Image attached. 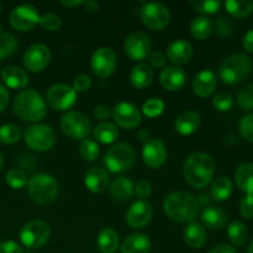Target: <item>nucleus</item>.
Wrapping results in <instances>:
<instances>
[{
    "mask_svg": "<svg viewBox=\"0 0 253 253\" xmlns=\"http://www.w3.org/2000/svg\"><path fill=\"white\" fill-rule=\"evenodd\" d=\"M215 161L205 152H194L185 160L183 174L185 180L194 188H204L212 180Z\"/></svg>",
    "mask_w": 253,
    "mask_h": 253,
    "instance_id": "obj_1",
    "label": "nucleus"
},
{
    "mask_svg": "<svg viewBox=\"0 0 253 253\" xmlns=\"http://www.w3.org/2000/svg\"><path fill=\"white\" fill-rule=\"evenodd\" d=\"M163 209L167 216L173 221L193 222L199 214L200 205L189 193L175 192L166 198Z\"/></svg>",
    "mask_w": 253,
    "mask_h": 253,
    "instance_id": "obj_2",
    "label": "nucleus"
},
{
    "mask_svg": "<svg viewBox=\"0 0 253 253\" xmlns=\"http://www.w3.org/2000/svg\"><path fill=\"white\" fill-rule=\"evenodd\" d=\"M14 111L21 120L37 123L46 116V100L34 89H24L14 99Z\"/></svg>",
    "mask_w": 253,
    "mask_h": 253,
    "instance_id": "obj_3",
    "label": "nucleus"
},
{
    "mask_svg": "<svg viewBox=\"0 0 253 253\" xmlns=\"http://www.w3.org/2000/svg\"><path fill=\"white\" fill-rule=\"evenodd\" d=\"M27 192L32 202L36 204L49 205L58 195V183L51 174L40 173L29 179Z\"/></svg>",
    "mask_w": 253,
    "mask_h": 253,
    "instance_id": "obj_4",
    "label": "nucleus"
},
{
    "mask_svg": "<svg viewBox=\"0 0 253 253\" xmlns=\"http://www.w3.org/2000/svg\"><path fill=\"white\" fill-rule=\"evenodd\" d=\"M252 71V61L244 53H234L225 58L220 66V78L226 84H237L250 76Z\"/></svg>",
    "mask_w": 253,
    "mask_h": 253,
    "instance_id": "obj_5",
    "label": "nucleus"
},
{
    "mask_svg": "<svg viewBox=\"0 0 253 253\" xmlns=\"http://www.w3.org/2000/svg\"><path fill=\"white\" fill-rule=\"evenodd\" d=\"M136 155L133 148L127 143H116L111 146L105 153L104 163L113 173L127 172L135 163Z\"/></svg>",
    "mask_w": 253,
    "mask_h": 253,
    "instance_id": "obj_6",
    "label": "nucleus"
},
{
    "mask_svg": "<svg viewBox=\"0 0 253 253\" xmlns=\"http://www.w3.org/2000/svg\"><path fill=\"white\" fill-rule=\"evenodd\" d=\"M24 140L31 150L37 152H46L51 150L56 143V133L49 125L35 124L26 128Z\"/></svg>",
    "mask_w": 253,
    "mask_h": 253,
    "instance_id": "obj_7",
    "label": "nucleus"
},
{
    "mask_svg": "<svg viewBox=\"0 0 253 253\" xmlns=\"http://www.w3.org/2000/svg\"><path fill=\"white\" fill-rule=\"evenodd\" d=\"M61 128L72 140H84L90 133L91 124L88 116L81 111H68L61 119Z\"/></svg>",
    "mask_w": 253,
    "mask_h": 253,
    "instance_id": "obj_8",
    "label": "nucleus"
},
{
    "mask_svg": "<svg viewBox=\"0 0 253 253\" xmlns=\"http://www.w3.org/2000/svg\"><path fill=\"white\" fill-rule=\"evenodd\" d=\"M140 19L150 30L161 31L169 24L170 12L161 2H146L140 9Z\"/></svg>",
    "mask_w": 253,
    "mask_h": 253,
    "instance_id": "obj_9",
    "label": "nucleus"
},
{
    "mask_svg": "<svg viewBox=\"0 0 253 253\" xmlns=\"http://www.w3.org/2000/svg\"><path fill=\"white\" fill-rule=\"evenodd\" d=\"M51 236V229L41 220H32L25 224L20 231L22 245L29 249H40L47 244Z\"/></svg>",
    "mask_w": 253,
    "mask_h": 253,
    "instance_id": "obj_10",
    "label": "nucleus"
},
{
    "mask_svg": "<svg viewBox=\"0 0 253 253\" xmlns=\"http://www.w3.org/2000/svg\"><path fill=\"white\" fill-rule=\"evenodd\" d=\"M125 53L131 61L141 62L143 59L148 58L152 51V44H151L150 37L141 31H133L125 39L124 43Z\"/></svg>",
    "mask_w": 253,
    "mask_h": 253,
    "instance_id": "obj_11",
    "label": "nucleus"
},
{
    "mask_svg": "<svg viewBox=\"0 0 253 253\" xmlns=\"http://www.w3.org/2000/svg\"><path fill=\"white\" fill-rule=\"evenodd\" d=\"M10 25L20 32H26L34 29L40 22V14L32 5L24 4L14 7L10 12Z\"/></svg>",
    "mask_w": 253,
    "mask_h": 253,
    "instance_id": "obj_12",
    "label": "nucleus"
},
{
    "mask_svg": "<svg viewBox=\"0 0 253 253\" xmlns=\"http://www.w3.org/2000/svg\"><path fill=\"white\" fill-rule=\"evenodd\" d=\"M118 64L116 54L110 47H100L93 53L90 67L93 73L99 78H108L114 73Z\"/></svg>",
    "mask_w": 253,
    "mask_h": 253,
    "instance_id": "obj_13",
    "label": "nucleus"
},
{
    "mask_svg": "<svg viewBox=\"0 0 253 253\" xmlns=\"http://www.w3.org/2000/svg\"><path fill=\"white\" fill-rule=\"evenodd\" d=\"M46 100L54 110L64 111L76 104L77 93L67 84H54L47 90Z\"/></svg>",
    "mask_w": 253,
    "mask_h": 253,
    "instance_id": "obj_14",
    "label": "nucleus"
},
{
    "mask_svg": "<svg viewBox=\"0 0 253 253\" xmlns=\"http://www.w3.org/2000/svg\"><path fill=\"white\" fill-rule=\"evenodd\" d=\"M51 57V51L48 47L42 43H36L30 46L25 51L22 62L27 71L32 73H39L48 66Z\"/></svg>",
    "mask_w": 253,
    "mask_h": 253,
    "instance_id": "obj_15",
    "label": "nucleus"
},
{
    "mask_svg": "<svg viewBox=\"0 0 253 253\" xmlns=\"http://www.w3.org/2000/svg\"><path fill=\"white\" fill-rule=\"evenodd\" d=\"M111 118L116 124L126 130H132L137 127L142 120L137 106L131 103H119L111 109Z\"/></svg>",
    "mask_w": 253,
    "mask_h": 253,
    "instance_id": "obj_16",
    "label": "nucleus"
},
{
    "mask_svg": "<svg viewBox=\"0 0 253 253\" xmlns=\"http://www.w3.org/2000/svg\"><path fill=\"white\" fill-rule=\"evenodd\" d=\"M142 160L147 167L157 169L167 160V148L158 138H148L142 147Z\"/></svg>",
    "mask_w": 253,
    "mask_h": 253,
    "instance_id": "obj_17",
    "label": "nucleus"
},
{
    "mask_svg": "<svg viewBox=\"0 0 253 253\" xmlns=\"http://www.w3.org/2000/svg\"><path fill=\"white\" fill-rule=\"evenodd\" d=\"M153 208L147 200L135 202L126 212V222L132 229H142L151 221Z\"/></svg>",
    "mask_w": 253,
    "mask_h": 253,
    "instance_id": "obj_18",
    "label": "nucleus"
},
{
    "mask_svg": "<svg viewBox=\"0 0 253 253\" xmlns=\"http://www.w3.org/2000/svg\"><path fill=\"white\" fill-rule=\"evenodd\" d=\"M161 85L168 91H177L183 88L187 82V74L180 67H166L160 76Z\"/></svg>",
    "mask_w": 253,
    "mask_h": 253,
    "instance_id": "obj_19",
    "label": "nucleus"
},
{
    "mask_svg": "<svg viewBox=\"0 0 253 253\" xmlns=\"http://www.w3.org/2000/svg\"><path fill=\"white\" fill-rule=\"evenodd\" d=\"M193 46L185 40H175L168 46L167 48V59L172 62L175 66H182L187 64L192 59Z\"/></svg>",
    "mask_w": 253,
    "mask_h": 253,
    "instance_id": "obj_20",
    "label": "nucleus"
},
{
    "mask_svg": "<svg viewBox=\"0 0 253 253\" xmlns=\"http://www.w3.org/2000/svg\"><path fill=\"white\" fill-rule=\"evenodd\" d=\"M217 85L216 76L210 69L199 72L193 79V91L200 98H208L215 91Z\"/></svg>",
    "mask_w": 253,
    "mask_h": 253,
    "instance_id": "obj_21",
    "label": "nucleus"
},
{
    "mask_svg": "<svg viewBox=\"0 0 253 253\" xmlns=\"http://www.w3.org/2000/svg\"><path fill=\"white\" fill-rule=\"evenodd\" d=\"M202 118L199 113L194 110H187L180 113L174 121V128L179 135L189 136L199 128Z\"/></svg>",
    "mask_w": 253,
    "mask_h": 253,
    "instance_id": "obj_22",
    "label": "nucleus"
},
{
    "mask_svg": "<svg viewBox=\"0 0 253 253\" xmlns=\"http://www.w3.org/2000/svg\"><path fill=\"white\" fill-rule=\"evenodd\" d=\"M84 184L91 193H103L110 184V178L103 168H91L84 177Z\"/></svg>",
    "mask_w": 253,
    "mask_h": 253,
    "instance_id": "obj_23",
    "label": "nucleus"
},
{
    "mask_svg": "<svg viewBox=\"0 0 253 253\" xmlns=\"http://www.w3.org/2000/svg\"><path fill=\"white\" fill-rule=\"evenodd\" d=\"M1 79L10 89H24L29 84V76L17 66H7L1 71Z\"/></svg>",
    "mask_w": 253,
    "mask_h": 253,
    "instance_id": "obj_24",
    "label": "nucleus"
},
{
    "mask_svg": "<svg viewBox=\"0 0 253 253\" xmlns=\"http://www.w3.org/2000/svg\"><path fill=\"white\" fill-rule=\"evenodd\" d=\"M110 195L116 202H127L131 199L135 192V185L130 178L119 177L110 184Z\"/></svg>",
    "mask_w": 253,
    "mask_h": 253,
    "instance_id": "obj_25",
    "label": "nucleus"
},
{
    "mask_svg": "<svg viewBox=\"0 0 253 253\" xmlns=\"http://www.w3.org/2000/svg\"><path fill=\"white\" fill-rule=\"evenodd\" d=\"M151 240L145 234H132L124 240L121 253H148L151 250Z\"/></svg>",
    "mask_w": 253,
    "mask_h": 253,
    "instance_id": "obj_26",
    "label": "nucleus"
},
{
    "mask_svg": "<svg viewBox=\"0 0 253 253\" xmlns=\"http://www.w3.org/2000/svg\"><path fill=\"white\" fill-rule=\"evenodd\" d=\"M185 244L192 249H202L207 242V231L202 224L193 221L188 224V226L183 232Z\"/></svg>",
    "mask_w": 253,
    "mask_h": 253,
    "instance_id": "obj_27",
    "label": "nucleus"
},
{
    "mask_svg": "<svg viewBox=\"0 0 253 253\" xmlns=\"http://www.w3.org/2000/svg\"><path fill=\"white\" fill-rule=\"evenodd\" d=\"M202 221L211 230H220L226 225L227 215L222 209L216 207H208L202 211Z\"/></svg>",
    "mask_w": 253,
    "mask_h": 253,
    "instance_id": "obj_28",
    "label": "nucleus"
},
{
    "mask_svg": "<svg viewBox=\"0 0 253 253\" xmlns=\"http://www.w3.org/2000/svg\"><path fill=\"white\" fill-rule=\"evenodd\" d=\"M132 85L137 89H145L151 85L153 81V71L148 64L138 63L132 68L130 74Z\"/></svg>",
    "mask_w": 253,
    "mask_h": 253,
    "instance_id": "obj_29",
    "label": "nucleus"
},
{
    "mask_svg": "<svg viewBox=\"0 0 253 253\" xmlns=\"http://www.w3.org/2000/svg\"><path fill=\"white\" fill-rule=\"evenodd\" d=\"M235 182L240 189L253 195V163H242L237 167Z\"/></svg>",
    "mask_w": 253,
    "mask_h": 253,
    "instance_id": "obj_30",
    "label": "nucleus"
},
{
    "mask_svg": "<svg viewBox=\"0 0 253 253\" xmlns=\"http://www.w3.org/2000/svg\"><path fill=\"white\" fill-rule=\"evenodd\" d=\"M214 30L211 20L207 16H198L190 24V34L198 41H205L210 37Z\"/></svg>",
    "mask_w": 253,
    "mask_h": 253,
    "instance_id": "obj_31",
    "label": "nucleus"
},
{
    "mask_svg": "<svg viewBox=\"0 0 253 253\" xmlns=\"http://www.w3.org/2000/svg\"><path fill=\"white\" fill-rule=\"evenodd\" d=\"M99 250L103 253H114L119 247V235L113 229H103L96 239Z\"/></svg>",
    "mask_w": 253,
    "mask_h": 253,
    "instance_id": "obj_32",
    "label": "nucleus"
},
{
    "mask_svg": "<svg viewBox=\"0 0 253 253\" xmlns=\"http://www.w3.org/2000/svg\"><path fill=\"white\" fill-rule=\"evenodd\" d=\"M93 136L95 141L104 143V145H110L116 141L119 136V130L114 124L101 123L96 125L93 130Z\"/></svg>",
    "mask_w": 253,
    "mask_h": 253,
    "instance_id": "obj_33",
    "label": "nucleus"
},
{
    "mask_svg": "<svg viewBox=\"0 0 253 253\" xmlns=\"http://www.w3.org/2000/svg\"><path fill=\"white\" fill-rule=\"evenodd\" d=\"M210 194H211V198L215 202H225L232 194V182L227 177H224V175L216 178L212 182Z\"/></svg>",
    "mask_w": 253,
    "mask_h": 253,
    "instance_id": "obj_34",
    "label": "nucleus"
},
{
    "mask_svg": "<svg viewBox=\"0 0 253 253\" xmlns=\"http://www.w3.org/2000/svg\"><path fill=\"white\" fill-rule=\"evenodd\" d=\"M225 9L232 16L239 17V19H245L250 16L253 12V1L252 0H227L225 2Z\"/></svg>",
    "mask_w": 253,
    "mask_h": 253,
    "instance_id": "obj_35",
    "label": "nucleus"
},
{
    "mask_svg": "<svg viewBox=\"0 0 253 253\" xmlns=\"http://www.w3.org/2000/svg\"><path fill=\"white\" fill-rule=\"evenodd\" d=\"M227 237L234 246H244L249 239V229L241 221H234L227 227Z\"/></svg>",
    "mask_w": 253,
    "mask_h": 253,
    "instance_id": "obj_36",
    "label": "nucleus"
},
{
    "mask_svg": "<svg viewBox=\"0 0 253 253\" xmlns=\"http://www.w3.org/2000/svg\"><path fill=\"white\" fill-rule=\"evenodd\" d=\"M19 47V42L15 35L10 32H2L0 35V59L12 56Z\"/></svg>",
    "mask_w": 253,
    "mask_h": 253,
    "instance_id": "obj_37",
    "label": "nucleus"
},
{
    "mask_svg": "<svg viewBox=\"0 0 253 253\" xmlns=\"http://www.w3.org/2000/svg\"><path fill=\"white\" fill-rule=\"evenodd\" d=\"M99 153H100V148L95 141L90 140V138L82 140L81 145H79V155L82 156L83 160L93 162L99 157Z\"/></svg>",
    "mask_w": 253,
    "mask_h": 253,
    "instance_id": "obj_38",
    "label": "nucleus"
},
{
    "mask_svg": "<svg viewBox=\"0 0 253 253\" xmlns=\"http://www.w3.org/2000/svg\"><path fill=\"white\" fill-rule=\"evenodd\" d=\"M21 138V131L14 124L0 126V142L4 145H14Z\"/></svg>",
    "mask_w": 253,
    "mask_h": 253,
    "instance_id": "obj_39",
    "label": "nucleus"
},
{
    "mask_svg": "<svg viewBox=\"0 0 253 253\" xmlns=\"http://www.w3.org/2000/svg\"><path fill=\"white\" fill-rule=\"evenodd\" d=\"M5 180H6L7 185L12 189H21V188L26 187L29 183V177L24 170L19 169V168H12L5 175Z\"/></svg>",
    "mask_w": 253,
    "mask_h": 253,
    "instance_id": "obj_40",
    "label": "nucleus"
},
{
    "mask_svg": "<svg viewBox=\"0 0 253 253\" xmlns=\"http://www.w3.org/2000/svg\"><path fill=\"white\" fill-rule=\"evenodd\" d=\"M166 104L160 98H151L142 104V114L147 118H158L163 114Z\"/></svg>",
    "mask_w": 253,
    "mask_h": 253,
    "instance_id": "obj_41",
    "label": "nucleus"
},
{
    "mask_svg": "<svg viewBox=\"0 0 253 253\" xmlns=\"http://www.w3.org/2000/svg\"><path fill=\"white\" fill-rule=\"evenodd\" d=\"M237 104L244 110H252L253 109V83L245 85L237 93Z\"/></svg>",
    "mask_w": 253,
    "mask_h": 253,
    "instance_id": "obj_42",
    "label": "nucleus"
},
{
    "mask_svg": "<svg viewBox=\"0 0 253 253\" xmlns=\"http://www.w3.org/2000/svg\"><path fill=\"white\" fill-rule=\"evenodd\" d=\"M212 105L217 111H229L234 105V98L227 91H219L212 98Z\"/></svg>",
    "mask_w": 253,
    "mask_h": 253,
    "instance_id": "obj_43",
    "label": "nucleus"
},
{
    "mask_svg": "<svg viewBox=\"0 0 253 253\" xmlns=\"http://www.w3.org/2000/svg\"><path fill=\"white\" fill-rule=\"evenodd\" d=\"M190 5H192L195 11L211 15L219 11L222 2L219 1V0H209V1H190Z\"/></svg>",
    "mask_w": 253,
    "mask_h": 253,
    "instance_id": "obj_44",
    "label": "nucleus"
},
{
    "mask_svg": "<svg viewBox=\"0 0 253 253\" xmlns=\"http://www.w3.org/2000/svg\"><path fill=\"white\" fill-rule=\"evenodd\" d=\"M40 26L48 32H56L61 29L62 20L56 14H44L40 16Z\"/></svg>",
    "mask_w": 253,
    "mask_h": 253,
    "instance_id": "obj_45",
    "label": "nucleus"
},
{
    "mask_svg": "<svg viewBox=\"0 0 253 253\" xmlns=\"http://www.w3.org/2000/svg\"><path fill=\"white\" fill-rule=\"evenodd\" d=\"M239 131L242 137L253 143V113L247 114L239 124Z\"/></svg>",
    "mask_w": 253,
    "mask_h": 253,
    "instance_id": "obj_46",
    "label": "nucleus"
},
{
    "mask_svg": "<svg viewBox=\"0 0 253 253\" xmlns=\"http://www.w3.org/2000/svg\"><path fill=\"white\" fill-rule=\"evenodd\" d=\"M215 31L219 35L220 37H224L227 39L232 35L234 32V24H232L231 20L226 16H220L219 19L215 22Z\"/></svg>",
    "mask_w": 253,
    "mask_h": 253,
    "instance_id": "obj_47",
    "label": "nucleus"
},
{
    "mask_svg": "<svg viewBox=\"0 0 253 253\" xmlns=\"http://www.w3.org/2000/svg\"><path fill=\"white\" fill-rule=\"evenodd\" d=\"M91 86V79L90 77L86 76V74H79L74 78L73 86L72 88L74 89L76 93H85L90 89Z\"/></svg>",
    "mask_w": 253,
    "mask_h": 253,
    "instance_id": "obj_48",
    "label": "nucleus"
},
{
    "mask_svg": "<svg viewBox=\"0 0 253 253\" xmlns=\"http://www.w3.org/2000/svg\"><path fill=\"white\" fill-rule=\"evenodd\" d=\"M240 214L245 219H252L253 217V195L247 194L246 197L242 198L240 203Z\"/></svg>",
    "mask_w": 253,
    "mask_h": 253,
    "instance_id": "obj_49",
    "label": "nucleus"
},
{
    "mask_svg": "<svg viewBox=\"0 0 253 253\" xmlns=\"http://www.w3.org/2000/svg\"><path fill=\"white\" fill-rule=\"evenodd\" d=\"M135 192L141 200H147L152 194V187L147 180H138L135 187Z\"/></svg>",
    "mask_w": 253,
    "mask_h": 253,
    "instance_id": "obj_50",
    "label": "nucleus"
},
{
    "mask_svg": "<svg viewBox=\"0 0 253 253\" xmlns=\"http://www.w3.org/2000/svg\"><path fill=\"white\" fill-rule=\"evenodd\" d=\"M148 61H150L151 66L155 68H165L166 63H167V57L162 52L153 51L148 56Z\"/></svg>",
    "mask_w": 253,
    "mask_h": 253,
    "instance_id": "obj_51",
    "label": "nucleus"
},
{
    "mask_svg": "<svg viewBox=\"0 0 253 253\" xmlns=\"http://www.w3.org/2000/svg\"><path fill=\"white\" fill-rule=\"evenodd\" d=\"M0 253H22V247L15 241H4L0 244Z\"/></svg>",
    "mask_w": 253,
    "mask_h": 253,
    "instance_id": "obj_52",
    "label": "nucleus"
},
{
    "mask_svg": "<svg viewBox=\"0 0 253 253\" xmlns=\"http://www.w3.org/2000/svg\"><path fill=\"white\" fill-rule=\"evenodd\" d=\"M94 116L98 120H106L111 116V109L108 105H98L94 109Z\"/></svg>",
    "mask_w": 253,
    "mask_h": 253,
    "instance_id": "obj_53",
    "label": "nucleus"
},
{
    "mask_svg": "<svg viewBox=\"0 0 253 253\" xmlns=\"http://www.w3.org/2000/svg\"><path fill=\"white\" fill-rule=\"evenodd\" d=\"M242 46L250 53H253V29L246 32V35L242 39Z\"/></svg>",
    "mask_w": 253,
    "mask_h": 253,
    "instance_id": "obj_54",
    "label": "nucleus"
},
{
    "mask_svg": "<svg viewBox=\"0 0 253 253\" xmlns=\"http://www.w3.org/2000/svg\"><path fill=\"white\" fill-rule=\"evenodd\" d=\"M7 104H9V91L5 86L0 85V113L6 109Z\"/></svg>",
    "mask_w": 253,
    "mask_h": 253,
    "instance_id": "obj_55",
    "label": "nucleus"
},
{
    "mask_svg": "<svg viewBox=\"0 0 253 253\" xmlns=\"http://www.w3.org/2000/svg\"><path fill=\"white\" fill-rule=\"evenodd\" d=\"M208 253H236V250H235V247L230 246V245L222 244V245H219V246L214 247L212 250H210Z\"/></svg>",
    "mask_w": 253,
    "mask_h": 253,
    "instance_id": "obj_56",
    "label": "nucleus"
},
{
    "mask_svg": "<svg viewBox=\"0 0 253 253\" xmlns=\"http://www.w3.org/2000/svg\"><path fill=\"white\" fill-rule=\"evenodd\" d=\"M84 9L85 11L90 12V14H94L99 10V4L96 1H93V0H88V1H84Z\"/></svg>",
    "mask_w": 253,
    "mask_h": 253,
    "instance_id": "obj_57",
    "label": "nucleus"
},
{
    "mask_svg": "<svg viewBox=\"0 0 253 253\" xmlns=\"http://www.w3.org/2000/svg\"><path fill=\"white\" fill-rule=\"evenodd\" d=\"M61 4L66 7H76L79 6V5H83L84 1H82V0H72V1H68V0L64 1V0H62Z\"/></svg>",
    "mask_w": 253,
    "mask_h": 253,
    "instance_id": "obj_58",
    "label": "nucleus"
},
{
    "mask_svg": "<svg viewBox=\"0 0 253 253\" xmlns=\"http://www.w3.org/2000/svg\"><path fill=\"white\" fill-rule=\"evenodd\" d=\"M138 138H140L141 141H143V142H146V141L150 138V132H148V131H146V130L141 131V132L138 133Z\"/></svg>",
    "mask_w": 253,
    "mask_h": 253,
    "instance_id": "obj_59",
    "label": "nucleus"
},
{
    "mask_svg": "<svg viewBox=\"0 0 253 253\" xmlns=\"http://www.w3.org/2000/svg\"><path fill=\"white\" fill-rule=\"evenodd\" d=\"M247 253H253V241L250 244L249 249H247Z\"/></svg>",
    "mask_w": 253,
    "mask_h": 253,
    "instance_id": "obj_60",
    "label": "nucleus"
},
{
    "mask_svg": "<svg viewBox=\"0 0 253 253\" xmlns=\"http://www.w3.org/2000/svg\"><path fill=\"white\" fill-rule=\"evenodd\" d=\"M1 168H2V156L1 153H0V170H1Z\"/></svg>",
    "mask_w": 253,
    "mask_h": 253,
    "instance_id": "obj_61",
    "label": "nucleus"
},
{
    "mask_svg": "<svg viewBox=\"0 0 253 253\" xmlns=\"http://www.w3.org/2000/svg\"><path fill=\"white\" fill-rule=\"evenodd\" d=\"M1 30H2V29H1V24H0V35L2 34V31H1Z\"/></svg>",
    "mask_w": 253,
    "mask_h": 253,
    "instance_id": "obj_62",
    "label": "nucleus"
},
{
    "mask_svg": "<svg viewBox=\"0 0 253 253\" xmlns=\"http://www.w3.org/2000/svg\"><path fill=\"white\" fill-rule=\"evenodd\" d=\"M0 9H1V5H0Z\"/></svg>",
    "mask_w": 253,
    "mask_h": 253,
    "instance_id": "obj_63",
    "label": "nucleus"
}]
</instances>
